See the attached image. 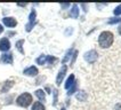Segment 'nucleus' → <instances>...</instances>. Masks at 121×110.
<instances>
[{"label":"nucleus","instance_id":"f257e3e1","mask_svg":"<svg viewBox=\"0 0 121 110\" xmlns=\"http://www.w3.org/2000/svg\"><path fill=\"white\" fill-rule=\"evenodd\" d=\"M113 40H114L113 33L110 32V31H103L98 37V44H99V46L102 48L110 47L113 44Z\"/></svg>","mask_w":121,"mask_h":110},{"label":"nucleus","instance_id":"f03ea898","mask_svg":"<svg viewBox=\"0 0 121 110\" xmlns=\"http://www.w3.org/2000/svg\"><path fill=\"white\" fill-rule=\"evenodd\" d=\"M16 103H17L20 107L26 108V107H29V105L32 103V95H31L30 93H23V94H21V95L16 99Z\"/></svg>","mask_w":121,"mask_h":110},{"label":"nucleus","instance_id":"7ed1b4c3","mask_svg":"<svg viewBox=\"0 0 121 110\" xmlns=\"http://www.w3.org/2000/svg\"><path fill=\"white\" fill-rule=\"evenodd\" d=\"M85 60L89 63H94L97 60V52L96 50H90L85 54Z\"/></svg>","mask_w":121,"mask_h":110},{"label":"nucleus","instance_id":"20e7f679","mask_svg":"<svg viewBox=\"0 0 121 110\" xmlns=\"http://www.w3.org/2000/svg\"><path fill=\"white\" fill-rule=\"evenodd\" d=\"M66 65H63L62 68H60V70L58 71V75H57V78H56V84L57 85H60V82H62V80H63V78L65 77V73H66Z\"/></svg>","mask_w":121,"mask_h":110},{"label":"nucleus","instance_id":"39448f33","mask_svg":"<svg viewBox=\"0 0 121 110\" xmlns=\"http://www.w3.org/2000/svg\"><path fill=\"white\" fill-rule=\"evenodd\" d=\"M2 23L8 28H14L17 25V21L14 17H5V18H2Z\"/></svg>","mask_w":121,"mask_h":110},{"label":"nucleus","instance_id":"423d86ee","mask_svg":"<svg viewBox=\"0 0 121 110\" xmlns=\"http://www.w3.org/2000/svg\"><path fill=\"white\" fill-rule=\"evenodd\" d=\"M9 48H10V41L7 38H2L0 40V50L1 52H7V50H9Z\"/></svg>","mask_w":121,"mask_h":110},{"label":"nucleus","instance_id":"0eeeda50","mask_svg":"<svg viewBox=\"0 0 121 110\" xmlns=\"http://www.w3.org/2000/svg\"><path fill=\"white\" fill-rule=\"evenodd\" d=\"M35 16H37V13H35V10H32L31 14H30V16H29V24L26 25V31H31V29L32 27L34 25V21H35Z\"/></svg>","mask_w":121,"mask_h":110},{"label":"nucleus","instance_id":"6e6552de","mask_svg":"<svg viewBox=\"0 0 121 110\" xmlns=\"http://www.w3.org/2000/svg\"><path fill=\"white\" fill-rule=\"evenodd\" d=\"M23 73L25 76H30V77H34V76L38 75V69L35 68V67H29V68L24 69V71H23Z\"/></svg>","mask_w":121,"mask_h":110},{"label":"nucleus","instance_id":"1a4fd4ad","mask_svg":"<svg viewBox=\"0 0 121 110\" xmlns=\"http://www.w3.org/2000/svg\"><path fill=\"white\" fill-rule=\"evenodd\" d=\"M1 63H6V64H12L13 63V54H4L1 56Z\"/></svg>","mask_w":121,"mask_h":110},{"label":"nucleus","instance_id":"9d476101","mask_svg":"<svg viewBox=\"0 0 121 110\" xmlns=\"http://www.w3.org/2000/svg\"><path fill=\"white\" fill-rule=\"evenodd\" d=\"M71 17H73V18H77L78 16H79V8H78V5L77 4H74L73 6H72V9H71Z\"/></svg>","mask_w":121,"mask_h":110},{"label":"nucleus","instance_id":"9b49d317","mask_svg":"<svg viewBox=\"0 0 121 110\" xmlns=\"http://www.w3.org/2000/svg\"><path fill=\"white\" fill-rule=\"evenodd\" d=\"M74 82H74V75H70V77L67 78L66 82H65V85H64V87H65L66 89H69L71 86H72V85H73Z\"/></svg>","mask_w":121,"mask_h":110},{"label":"nucleus","instance_id":"f8f14e48","mask_svg":"<svg viewBox=\"0 0 121 110\" xmlns=\"http://www.w3.org/2000/svg\"><path fill=\"white\" fill-rule=\"evenodd\" d=\"M13 85H14L13 80H8V82H6L5 84H4V87L1 88V92H2V93H6V92H8V91H9V88H10Z\"/></svg>","mask_w":121,"mask_h":110},{"label":"nucleus","instance_id":"ddd939ff","mask_svg":"<svg viewBox=\"0 0 121 110\" xmlns=\"http://www.w3.org/2000/svg\"><path fill=\"white\" fill-rule=\"evenodd\" d=\"M35 95L40 101H46V95H45V92L42 89H37L35 91Z\"/></svg>","mask_w":121,"mask_h":110},{"label":"nucleus","instance_id":"4468645a","mask_svg":"<svg viewBox=\"0 0 121 110\" xmlns=\"http://www.w3.org/2000/svg\"><path fill=\"white\" fill-rule=\"evenodd\" d=\"M37 63L38 64H45V63H48V56L47 55H41V56H39L38 59H37Z\"/></svg>","mask_w":121,"mask_h":110},{"label":"nucleus","instance_id":"2eb2a0df","mask_svg":"<svg viewBox=\"0 0 121 110\" xmlns=\"http://www.w3.org/2000/svg\"><path fill=\"white\" fill-rule=\"evenodd\" d=\"M31 110H46V109H45V105L41 102H34Z\"/></svg>","mask_w":121,"mask_h":110},{"label":"nucleus","instance_id":"dca6fc26","mask_svg":"<svg viewBox=\"0 0 121 110\" xmlns=\"http://www.w3.org/2000/svg\"><path fill=\"white\" fill-rule=\"evenodd\" d=\"M77 99H78V100H81V101H85V100L87 99V94H86V92H83V91L79 92V93L77 94Z\"/></svg>","mask_w":121,"mask_h":110},{"label":"nucleus","instance_id":"f3484780","mask_svg":"<svg viewBox=\"0 0 121 110\" xmlns=\"http://www.w3.org/2000/svg\"><path fill=\"white\" fill-rule=\"evenodd\" d=\"M75 89H77V82H74L73 85H72V86L70 87V91H69V93H67V94H69V95L73 94L74 92H75Z\"/></svg>","mask_w":121,"mask_h":110},{"label":"nucleus","instance_id":"a211bd4d","mask_svg":"<svg viewBox=\"0 0 121 110\" xmlns=\"http://www.w3.org/2000/svg\"><path fill=\"white\" fill-rule=\"evenodd\" d=\"M23 42H24V40H20L18 42H17V44H16V48H18V50H20L22 54L24 53V50L22 49V44H23Z\"/></svg>","mask_w":121,"mask_h":110},{"label":"nucleus","instance_id":"6ab92c4d","mask_svg":"<svg viewBox=\"0 0 121 110\" xmlns=\"http://www.w3.org/2000/svg\"><path fill=\"white\" fill-rule=\"evenodd\" d=\"M71 54H72V49H70V50H69V52L66 53V55H65V57L63 59V63H65V62H66L67 60L70 59V56H71Z\"/></svg>","mask_w":121,"mask_h":110},{"label":"nucleus","instance_id":"aec40b11","mask_svg":"<svg viewBox=\"0 0 121 110\" xmlns=\"http://www.w3.org/2000/svg\"><path fill=\"white\" fill-rule=\"evenodd\" d=\"M114 14L115 15H120L121 14V5H119V6L114 9Z\"/></svg>","mask_w":121,"mask_h":110},{"label":"nucleus","instance_id":"412c9836","mask_svg":"<svg viewBox=\"0 0 121 110\" xmlns=\"http://www.w3.org/2000/svg\"><path fill=\"white\" fill-rule=\"evenodd\" d=\"M120 18H115V20H111L110 21V23H117V22H120Z\"/></svg>","mask_w":121,"mask_h":110},{"label":"nucleus","instance_id":"4be33fe9","mask_svg":"<svg viewBox=\"0 0 121 110\" xmlns=\"http://www.w3.org/2000/svg\"><path fill=\"white\" fill-rule=\"evenodd\" d=\"M60 6H62V8H66V7L70 6V4H62Z\"/></svg>","mask_w":121,"mask_h":110},{"label":"nucleus","instance_id":"5701e85b","mask_svg":"<svg viewBox=\"0 0 121 110\" xmlns=\"http://www.w3.org/2000/svg\"><path fill=\"white\" fill-rule=\"evenodd\" d=\"M2 31H4V28H2V25L0 24V33H2Z\"/></svg>","mask_w":121,"mask_h":110},{"label":"nucleus","instance_id":"b1692460","mask_svg":"<svg viewBox=\"0 0 121 110\" xmlns=\"http://www.w3.org/2000/svg\"><path fill=\"white\" fill-rule=\"evenodd\" d=\"M118 30H119V33L121 34V25H120V27H119V29H118Z\"/></svg>","mask_w":121,"mask_h":110},{"label":"nucleus","instance_id":"393cba45","mask_svg":"<svg viewBox=\"0 0 121 110\" xmlns=\"http://www.w3.org/2000/svg\"><path fill=\"white\" fill-rule=\"evenodd\" d=\"M60 110H65V109H64V108H63V109H60Z\"/></svg>","mask_w":121,"mask_h":110}]
</instances>
